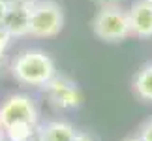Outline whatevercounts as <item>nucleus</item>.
Instances as JSON below:
<instances>
[{
	"instance_id": "3",
	"label": "nucleus",
	"mask_w": 152,
	"mask_h": 141,
	"mask_svg": "<svg viewBox=\"0 0 152 141\" xmlns=\"http://www.w3.org/2000/svg\"><path fill=\"white\" fill-rule=\"evenodd\" d=\"M64 28V11L53 0H34L28 36L53 38Z\"/></svg>"
},
{
	"instance_id": "14",
	"label": "nucleus",
	"mask_w": 152,
	"mask_h": 141,
	"mask_svg": "<svg viewBox=\"0 0 152 141\" xmlns=\"http://www.w3.org/2000/svg\"><path fill=\"white\" fill-rule=\"evenodd\" d=\"M8 10H10V4L6 2V0H0V25H2V21H4L6 13H8Z\"/></svg>"
},
{
	"instance_id": "6",
	"label": "nucleus",
	"mask_w": 152,
	"mask_h": 141,
	"mask_svg": "<svg viewBox=\"0 0 152 141\" xmlns=\"http://www.w3.org/2000/svg\"><path fill=\"white\" fill-rule=\"evenodd\" d=\"M30 13H32V2L10 4V10L2 21V26L8 30L11 38H25L28 36V28H30Z\"/></svg>"
},
{
	"instance_id": "18",
	"label": "nucleus",
	"mask_w": 152,
	"mask_h": 141,
	"mask_svg": "<svg viewBox=\"0 0 152 141\" xmlns=\"http://www.w3.org/2000/svg\"><path fill=\"white\" fill-rule=\"evenodd\" d=\"M122 141H143L139 136H130V137H126V139H122Z\"/></svg>"
},
{
	"instance_id": "15",
	"label": "nucleus",
	"mask_w": 152,
	"mask_h": 141,
	"mask_svg": "<svg viewBox=\"0 0 152 141\" xmlns=\"http://www.w3.org/2000/svg\"><path fill=\"white\" fill-rule=\"evenodd\" d=\"M28 141H47V139L43 137L42 130H39V124H38V128H36V130H34V134L30 136V139H28Z\"/></svg>"
},
{
	"instance_id": "13",
	"label": "nucleus",
	"mask_w": 152,
	"mask_h": 141,
	"mask_svg": "<svg viewBox=\"0 0 152 141\" xmlns=\"http://www.w3.org/2000/svg\"><path fill=\"white\" fill-rule=\"evenodd\" d=\"M98 8H105V6H118V4H122L124 0H92Z\"/></svg>"
},
{
	"instance_id": "8",
	"label": "nucleus",
	"mask_w": 152,
	"mask_h": 141,
	"mask_svg": "<svg viewBox=\"0 0 152 141\" xmlns=\"http://www.w3.org/2000/svg\"><path fill=\"white\" fill-rule=\"evenodd\" d=\"M43 137L47 141H73L77 130L68 120H47L39 124Z\"/></svg>"
},
{
	"instance_id": "20",
	"label": "nucleus",
	"mask_w": 152,
	"mask_h": 141,
	"mask_svg": "<svg viewBox=\"0 0 152 141\" xmlns=\"http://www.w3.org/2000/svg\"><path fill=\"white\" fill-rule=\"evenodd\" d=\"M4 132V126H2V122H0V134H2Z\"/></svg>"
},
{
	"instance_id": "5",
	"label": "nucleus",
	"mask_w": 152,
	"mask_h": 141,
	"mask_svg": "<svg viewBox=\"0 0 152 141\" xmlns=\"http://www.w3.org/2000/svg\"><path fill=\"white\" fill-rule=\"evenodd\" d=\"M49 98V104L55 109H79L83 105V92L79 85L68 75H55L45 87H42Z\"/></svg>"
},
{
	"instance_id": "11",
	"label": "nucleus",
	"mask_w": 152,
	"mask_h": 141,
	"mask_svg": "<svg viewBox=\"0 0 152 141\" xmlns=\"http://www.w3.org/2000/svg\"><path fill=\"white\" fill-rule=\"evenodd\" d=\"M137 136L141 137L143 141H152V117H150V119H147L141 126H139Z\"/></svg>"
},
{
	"instance_id": "16",
	"label": "nucleus",
	"mask_w": 152,
	"mask_h": 141,
	"mask_svg": "<svg viewBox=\"0 0 152 141\" xmlns=\"http://www.w3.org/2000/svg\"><path fill=\"white\" fill-rule=\"evenodd\" d=\"M73 141H94V137L88 136V134H85V132H77L75 137H73Z\"/></svg>"
},
{
	"instance_id": "2",
	"label": "nucleus",
	"mask_w": 152,
	"mask_h": 141,
	"mask_svg": "<svg viewBox=\"0 0 152 141\" xmlns=\"http://www.w3.org/2000/svg\"><path fill=\"white\" fill-rule=\"evenodd\" d=\"M92 32L100 40L109 43H116L132 36V26H130V17L128 10L122 6H105L98 8L94 19H92Z\"/></svg>"
},
{
	"instance_id": "21",
	"label": "nucleus",
	"mask_w": 152,
	"mask_h": 141,
	"mask_svg": "<svg viewBox=\"0 0 152 141\" xmlns=\"http://www.w3.org/2000/svg\"><path fill=\"white\" fill-rule=\"evenodd\" d=\"M148 2H150V4H152V0H148Z\"/></svg>"
},
{
	"instance_id": "7",
	"label": "nucleus",
	"mask_w": 152,
	"mask_h": 141,
	"mask_svg": "<svg viewBox=\"0 0 152 141\" xmlns=\"http://www.w3.org/2000/svg\"><path fill=\"white\" fill-rule=\"evenodd\" d=\"M132 26V36L141 40L152 38V4L148 0H135L128 10Z\"/></svg>"
},
{
	"instance_id": "4",
	"label": "nucleus",
	"mask_w": 152,
	"mask_h": 141,
	"mask_svg": "<svg viewBox=\"0 0 152 141\" xmlns=\"http://www.w3.org/2000/svg\"><path fill=\"white\" fill-rule=\"evenodd\" d=\"M0 122L2 126H11L17 122L39 124V109L38 104L30 94L15 92L0 104Z\"/></svg>"
},
{
	"instance_id": "1",
	"label": "nucleus",
	"mask_w": 152,
	"mask_h": 141,
	"mask_svg": "<svg viewBox=\"0 0 152 141\" xmlns=\"http://www.w3.org/2000/svg\"><path fill=\"white\" fill-rule=\"evenodd\" d=\"M11 75L25 87H45L56 75V64L42 49H25L11 60Z\"/></svg>"
},
{
	"instance_id": "9",
	"label": "nucleus",
	"mask_w": 152,
	"mask_h": 141,
	"mask_svg": "<svg viewBox=\"0 0 152 141\" xmlns=\"http://www.w3.org/2000/svg\"><path fill=\"white\" fill-rule=\"evenodd\" d=\"M133 92L143 102H152V62L145 64L133 77Z\"/></svg>"
},
{
	"instance_id": "17",
	"label": "nucleus",
	"mask_w": 152,
	"mask_h": 141,
	"mask_svg": "<svg viewBox=\"0 0 152 141\" xmlns=\"http://www.w3.org/2000/svg\"><path fill=\"white\" fill-rule=\"evenodd\" d=\"M8 4H21V2H34V0H6Z\"/></svg>"
},
{
	"instance_id": "10",
	"label": "nucleus",
	"mask_w": 152,
	"mask_h": 141,
	"mask_svg": "<svg viewBox=\"0 0 152 141\" xmlns=\"http://www.w3.org/2000/svg\"><path fill=\"white\" fill-rule=\"evenodd\" d=\"M38 128V124H28V122H17V124L6 126L4 134L8 136L11 141H28L34 130Z\"/></svg>"
},
{
	"instance_id": "19",
	"label": "nucleus",
	"mask_w": 152,
	"mask_h": 141,
	"mask_svg": "<svg viewBox=\"0 0 152 141\" xmlns=\"http://www.w3.org/2000/svg\"><path fill=\"white\" fill-rule=\"evenodd\" d=\"M0 141H11V139H10L8 136H6V134H4V132H2V134H0Z\"/></svg>"
},
{
	"instance_id": "12",
	"label": "nucleus",
	"mask_w": 152,
	"mask_h": 141,
	"mask_svg": "<svg viewBox=\"0 0 152 141\" xmlns=\"http://www.w3.org/2000/svg\"><path fill=\"white\" fill-rule=\"evenodd\" d=\"M11 38L10 34H8V30H6V28L0 25V58L4 57V53L8 51V47H10V42H11Z\"/></svg>"
}]
</instances>
